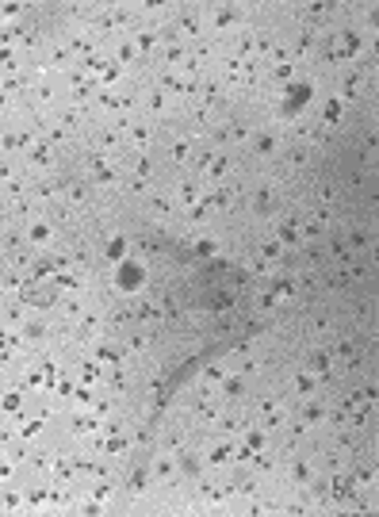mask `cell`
<instances>
[{
	"instance_id": "6da1fadb",
	"label": "cell",
	"mask_w": 379,
	"mask_h": 517,
	"mask_svg": "<svg viewBox=\"0 0 379 517\" xmlns=\"http://www.w3.org/2000/svg\"><path fill=\"white\" fill-rule=\"evenodd\" d=\"M337 353L349 360V364H356V345H352V341H341V349H337Z\"/></svg>"
}]
</instances>
